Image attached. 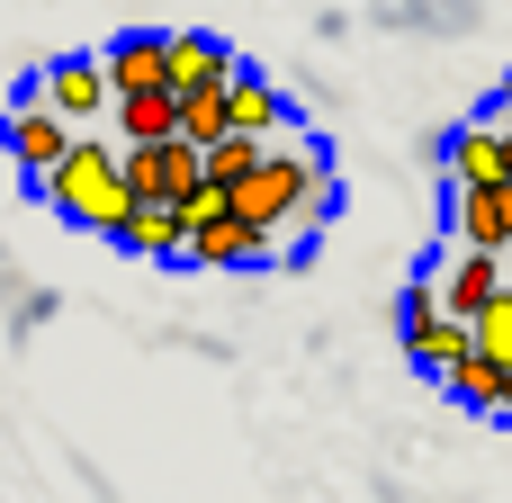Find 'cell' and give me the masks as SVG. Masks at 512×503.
Returning <instances> with one entry per match:
<instances>
[{
  "instance_id": "18",
  "label": "cell",
  "mask_w": 512,
  "mask_h": 503,
  "mask_svg": "<svg viewBox=\"0 0 512 503\" xmlns=\"http://www.w3.org/2000/svg\"><path fill=\"white\" fill-rule=\"evenodd\" d=\"M261 162H270V144H261V135H225V144L207 153V180H216V189H243Z\"/></svg>"
},
{
  "instance_id": "16",
  "label": "cell",
  "mask_w": 512,
  "mask_h": 503,
  "mask_svg": "<svg viewBox=\"0 0 512 503\" xmlns=\"http://www.w3.org/2000/svg\"><path fill=\"white\" fill-rule=\"evenodd\" d=\"M225 135H234V81L225 90H180V144L216 153Z\"/></svg>"
},
{
  "instance_id": "4",
  "label": "cell",
  "mask_w": 512,
  "mask_h": 503,
  "mask_svg": "<svg viewBox=\"0 0 512 503\" xmlns=\"http://www.w3.org/2000/svg\"><path fill=\"white\" fill-rule=\"evenodd\" d=\"M36 90H45V108H54L63 126H81V135H90L99 117H117V81H108L99 54H54Z\"/></svg>"
},
{
  "instance_id": "6",
  "label": "cell",
  "mask_w": 512,
  "mask_h": 503,
  "mask_svg": "<svg viewBox=\"0 0 512 503\" xmlns=\"http://www.w3.org/2000/svg\"><path fill=\"white\" fill-rule=\"evenodd\" d=\"M432 279H441V315H459V324H477V315H486V306L512 288L504 261H495V252H468V243H459V252H450Z\"/></svg>"
},
{
  "instance_id": "10",
  "label": "cell",
  "mask_w": 512,
  "mask_h": 503,
  "mask_svg": "<svg viewBox=\"0 0 512 503\" xmlns=\"http://www.w3.org/2000/svg\"><path fill=\"white\" fill-rule=\"evenodd\" d=\"M189 261H207V270H243V261H270V234H261V225H243V216L225 207V216H198V234H189Z\"/></svg>"
},
{
  "instance_id": "5",
  "label": "cell",
  "mask_w": 512,
  "mask_h": 503,
  "mask_svg": "<svg viewBox=\"0 0 512 503\" xmlns=\"http://www.w3.org/2000/svg\"><path fill=\"white\" fill-rule=\"evenodd\" d=\"M126 180H135L144 207H189V198L207 189V153L180 144V135H171V144H135V153H126Z\"/></svg>"
},
{
  "instance_id": "15",
  "label": "cell",
  "mask_w": 512,
  "mask_h": 503,
  "mask_svg": "<svg viewBox=\"0 0 512 503\" xmlns=\"http://www.w3.org/2000/svg\"><path fill=\"white\" fill-rule=\"evenodd\" d=\"M405 351H414V369L450 378V369L477 351V324H459V315H432V324H414V333H405Z\"/></svg>"
},
{
  "instance_id": "22",
  "label": "cell",
  "mask_w": 512,
  "mask_h": 503,
  "mask_svg": "<svg viewBox=\"0 0 512 503\" xmlns=\"http://www.w3.org/2000/svg\"><path fill=\"white\" fill-rule=\"evenodd\" d=\"M504 162H512V126H504Z\"/></svg>"
},
{
  "instance_id": "7",
  "label": "cell",
  "mask_w": 512,
  "mask_h": 503,
  "mask_svg": "<svg viewBox=\"0 0 512 503\" xmlns=\"http://www.w3.org/2000/svg\"><path fill=\"white\" fill-rule=\"evenodd\" d=\"M108 81H117V99H135V90H171V36L162 27H126V36H108Z\"/></svg>"
},
{
  "instance_id": "17",
  "label": "cell",
  "mask_w": 512,
  "mask_h": 503,
  "mask_svg": "<svg viewBox=\"0 0 512 503\" xmlns=\"http://www.w3.org/2000/svg\"><path fill=\"white\" fill-rule=\"evenodd\" d=\"M441 387H450V396H459L468 414H504V396H512V369H504V360H486V351H468V360H459V369H450Z\"/></svg>"
},
{
  "instance_id": "2",
  "label": "cell",
  "mask_w": 512,
  "mask_h": 503,
  "mask_svg": "<svg viewBox=\"0 0 512 503\" xmlns=\"http://www.w3.org/2000/svg\"><path fill=\"white\" fill-rule=\"evenodd\" d=\"M315 189H324L315 144H306V135H279V144H270V162H261V171L234 189V216H243V225H261V234L279 243V225H306Z\"/></svg>"
},
{
  "instance_id": "3",
  "label": "cell",
  "mask_w": 512,
  "mask_h": 503,
  "mask_svg": "<svg viewBox=\"0 0 512 503\" xmlns=\"http://www.w3.org/2000/svg\"><path fill=\"white\" fill-rule=\"evenodd\" d=\"M0 144H9V162L45 189V180L81 153V126H63V117L45 108V90H18V99H9V117H0Z\"/></svg>"
},
{
  "instance_id": "12",
  "label": "cell",
  "mask_w": 512,
  "mask_h": 503,
  "mask_svg": "<svg viewBox=\"0 0 512 503\" xmlns=\"http://www.w3.org/2000/svg\"><path fill=\"white\" fill-rule=\"evenodd\" d=\"M495 180H512L504 126H459L450 135V189H495Z\"/></svg>"
},
{
  "instance_id": "21",
  "label": "cell",
  "mask_w": 512,
  "mask_h": 503,
  "mask_svg": "<svg viewBox=\"0 0 512 503\" xmlns=\"http://www.w3.org/2000/svg\"><path fill=\"white\" fill-rule=\"evenodd\" d=\"M495 126H512V81H504V117H495Z\"/></svg>"
},
{
  "instance_id": "8",
  "label": "cell",
  "mask_w": 512,
  "mask_h": 503,
  "mask_svg": "<svg viewBox=\"0 0 512 503\" xmlns=\"http://www.w3.org/2000/svg\"><path fill=\"white\" fill-rule=\"evenodd\" d=\"M243 72V54L207 27H171V90H225Z\"/></svg>"
},
{
  "instance_id": "9",
  "label": "cell",
  "mask_w": 512,
  "mask_h": 503,
  "mask_svg": "<svg viewBox=\"0 0 512 503\" xmlns=\"http://www.w3.org/2000/svg\"><path fill=\"white\" fill-rule=\"evenodd\" d=\"M450 225H459L468 252H495V261H504L512 252V180H495V189H459Z\"/></svg>"
},
{
  "instance_id": "11",
  "label": "cell",
  "mask_w": 512,
  "mask_h": 503,
  "mask_svg": "<svg viewBox=\"0 0 512 503\" xmlns=\"http://www.w3.org/2000/svg\"><path fill=\"white\" fill-rule=\"evenodd\" d=\"M189 234H198V216H189V207H135V225L117 234V252H135V261H180V252H189Z\"/></svg>"
},
{
  "instance_id": "13",
  "label": "cell",
  "mask_w": 512,
  "mask_h": 503,
  "mask_svg": "<svg viewBox=\"0 0 512 503\" xmlns=\"http://www.w3.org/2000/svg\"><path fill=\"white\" fill-rule=\"evenodd\" d=\"M234 135H261V144L288 135V99L270 90V72H234Z\"/></svg>"
},
{
  "instance_id": "1",
  "label": "cell",
  "mask_w": 512,
  "mask_h": 503,
  "mask_svg": "<svg viewBox=\"0 0 512 503\" xmlns=\"http://www.w3.org/2000/svg\"><path fill=\"white\" fill-rule=\"evenodd\" d=\"M45 198H54L72 225L108 234V243H117V234L135 225V207H144V198H135V180H126V144H108V135H81V153L45 180Z\"/></svg>"
},
{
  "instance_id": "24",
  "label": "cell",
  "mask_w": 512,
  "mask_h": 503,
  "mask_svg": "<svg viewBox=\"0 0 512 503\" xmlns=\"http://www.w3.org/2000/svg\"><path fill=\"white\" fill-rule=\"evenodd\" d=\"M504 270H512V252H504Z\"/></svg>"
},
{
  "instance_id": "23",
  "label": "cell",
  "mask_w": 512,
  "mask_h": 503,
  "mask_svg": "<svg viewBox=\"0 0 512 503\" xmlns=\"http://www.w3.org/2000/svg\"><path fill=\"white\" fill-rule=\"evenodd\" d=\"M504 423H512V396H504Z\"/></svg>"
},
{
  "instance_id": "20",
  "label": "cell",
  "mask_w": 512,
  "mask_h": 503,
  "mask_svg": "<svg viewBox=\"0 0 512 503\" xmlns=\"http://www.w3.org/2000/svg\"><path fill=\"white\" fill-rule=\"evenodd\" d=\"M333 216H342V180L324 171V189H315V207H306V225H333Z\"/></svg>"
},
{
  "instance_id": "14",
  "label": "cell",
  "mask_w": 512,
  "mask_h": 503,
  "mask_svg": "<svg viewBox=\"0 0 512 503\" xmlns=\"http://www.w3.org/2000/svg\"><path fill=\"white\" fill-rule=\"evenodd\" d=\"M117 135H126V153H135V144H171V135H180V90H135V99H117Z\"/></svg>"
},
{
  "instance_id": "19",
  "label": "cell",
  "mask_w": 512,
  "mask_h": 503,
  "mask_svg": "<svg viewBox=\"0 0 512 503\" xmlns=\"http://www.w3.org/2000/svg\"><path fill=\"white\" fill-rule=\"evenodd\" d=\"M477 351H486V360H504V369H512V288L495 297V306H486V315H477Z\"/></svg>"
}]
</instances>
